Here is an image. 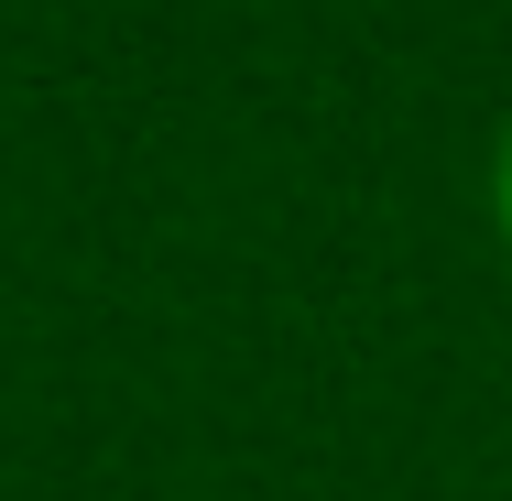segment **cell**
Segmentation results:
<instances>
[{"label": "cell", "mask_w": 512, "mask_h": 501, "mask_svg": "<svg viewBox=\"0 0 512 501\" xmlns=\"http://www.w3.org/2000/svg\"><path fill=\"white\" fill-rule=\"evenodd\" d=\"M491 207H502V229H512V142H502V175H491Z\"/></svg>", "instance_id": "6da1fadb"}]
</instances>
